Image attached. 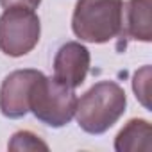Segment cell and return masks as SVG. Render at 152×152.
<instances>
[{"label":"cell","mask_w":152,"mask_h":152,"mask_svg":"<svg viewBox=\"0 0 152 152\" xmlns=\"http://www.w3.org/2000/svg\"><path fill=\"white\" fill-rule=\"evenodd\" d=\"M127 97L124 88L115 81L95 83L81 99H77L75 120L88 134H104L125 113Z\"/></svg>","instance_id":"1"},{"label":"cell","mask_w":152,"mask_h":152,"mask_svg":"<svg viewBox=\"0 0 152 152\" xmlns=\"http://www.w3.org/2000/svg\"><path fill=\"white\" fill-rule=\"evenodd\" d=\"M124 0H77L72 31L81 41L107 43L120 34Z\"/></svg>","instance_id":"2"},{"label":"cell","mask_w":152,"mask_h":152,"mask_svg":"<svg viewBox=\"0 0 152 152\" xmlns=\"http://www.w3.org/2000/svg\"><path fill=\"white\" fill-rule=\"evenodd\" d=\"M77 107V95L64 84H61L56 77H47L41 73L36 79L31 99L29 111L45 125L52 129L64 127L72 122Z\"/></svg>","instance_id":"3"},{"label":"cell","mask_w":152,"mask_h":152,"mask_svg":"<svg viewBox=\"0 0 152 152\" xmlns=\"http://www.w3.org/2000/svg\"><path fill=\"white\" fill-rule=\"evenodd\" d=\"M39 36V16L32 9L7 7L0 16V52L9 57H22L32 52Z\"/></svg>","instance_id":"4"},{"label":"cell","mask_w":152,"mask_h":152,"mask_svg":"<svg viewBox=\"0 0 152 152\" xmlns=\"http://www.w3.org/2000/svg\"><path fill=\"white\" fill-rule=\"evenodd\" d=\"M43 72L34 68L15 70L0 86V113L9 120L23 118L29 113V99L36 79Z\"/></svg>","instance_id":"5"},{"label":"cell","mask_w":152,"mask_h":152,"mask_svg":"<svg viewBox=\"0 0 152 152\" xmlns=\"http://www.w3.org/2000/svg\"><path fill=\"white\" fill-rule=\"evenodd\" d=\"M90 63H91L90 50L83 43L66 41L56 52L54 77L61 84L75 90L86 81V75L90 72Z\"/></svg>","instance_id":"6"},{"label":"cell","mask_w":152,"mask_h":152,"mask_svg":"<svg viewBox=\"0 0 152 152\" xmlns=\"http://www.w3.org/2000/svg\"><path fill=\"white\" fill-rule=\"evenodd\" d=\"M152 0H127L122 7V27L118 38L127 41H152Z\"/></svg>","instance_id":"7"},{"label":"cell","mask_w":152,"mask_h":152,"mask_svg":"<svg viewBox=\"0 0 152 152\" xmlns=\"http://www.w3.org/2000/svg\"><path fill=\"white\" fill-rule=\"evenodd\" d=\"M116 152H150L152 150V127L143 118L129 120L115 138Z\"/></svg>","instance_id":"8"},{"label":"cell","mask_w":152,"mask_h":152,"mask_svg":"<svg viewBox=\"0 0 152 152\" xmlns=\"http://www.w3.org/2000/svg\"><path fill=\"white\" fill-rule=\"evenodd\" d=\"M7 148L11 152H38V150L47 152L48 145L38 134H34L31 131H18L11 136Z\"/></svg>","instance_id":"9"},{"label":"cell","mask_w":152,"mask_h":152,"mask_svg":"<svg viewBox=\"0 0 152 152\" xmlns=\"http://www.w3.org/2000/svg\"><path fill=\"white\" fill-rule=\"evenodd\" d=\"M132 90H134L136 99L141 102V106L150 111V102H148V97H150V66L148 64H145L143 68H140L134 73Z\"/></svg>","instance_id":"10"},{"label":"cell","mask_w":152,"mask_h":152,"mask_svg":"<svg viewBox=\"0 0 152 152\" xmlns=\"http://www.w3.org/2000/svg\"><path fill=\"white\" fill-rule=\"evenodd\" d=\"M41 0H0V6L4 9L7 7H25V9H38Z\"/></svg>","instance_id":"11"}]
</instances>
